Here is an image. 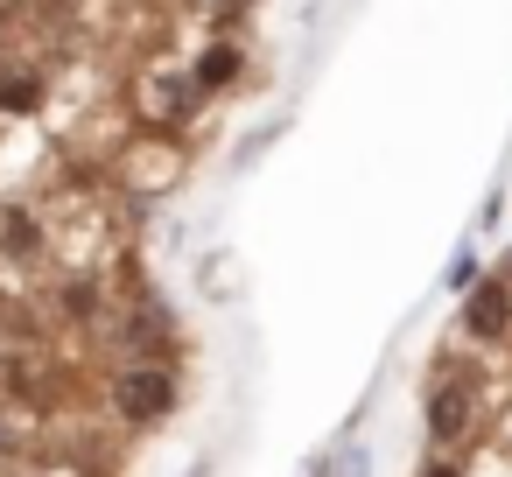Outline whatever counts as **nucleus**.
Instances as JSON below:
<instances>
[{
    "label": "nucleus",
    "mask_w": 512,
    "mask_h": 477,
    "mask_svg": "<svg viewBox=\"0 0 512 477\" xmlns=\"http://www.w3.org/2000/svg\"><path fill=\"white\" fill-rule=\"evenodd\" d=\"M36 246H43V232H36V218H29V211H0V253L29 260Z\"/></svg>",
    "instance_id": "obj_4"
},
{
    "label": "nucleus",
    "mask_w": 512,
    "mask_h": 477,
    "mask_svg": "<svg viewBox=\"0 0 512 477\" xmlns=\"http://www.w3.org/2000/svg\"><path fill=\"white\" fill-rule=\"evenodd\" d=\"M505 323H512V295H505V281L477 288L470 309H463V330H470L477 344H491V337H505Z\"/></svg>",
    "instance_id": "obj_3"
},
{
    "label": "nucleus",
    "mask_w": 512,
    "mask_h": 477,
    "mask_svg": "<svg viewBox=\"0 0 512 477\" xmlns=\"http://www.w3.org/2000/svg\"><path fill=\"white\" fill-rule=\"evenodd\" d=\"M470 281H477V260H470V253H463V260H456V267H449V288H470Z\"/></svg>",
    "instance_id": "obj_8"
},
{
    "label": "nucleus",
    "mask_w": 512,
    "mask_h": 477,
    "mask_svg": "<svg viewBox=\"0 0 512 477\" xmlns=\"http://www.w3.org/2000/svg\"><path fill=\"white\" fill-rule=\"evenodd\" d=\"M57 309L64 316H92V281H64L57 288Z\"/></svg>",
    "instance_id": "obj_7"
},
{
    "label": "nucleus",
    "mask_w": 512,
    "mask_h": 477,
    "mask_svg": "<svg viewBox=\"0 0 512 477\" xmlns=\"http://www.w3.org/2000/svg\"><path fill=\"white\" fill-rule=\"evenodd\" d=\"M421 477H463V470H456V463H428Z\"/></svg>",
    "instance_id": "obj_9"
},
{
    "label": "nucleus",
    "mask_w": 512,
    "mask_h": 477,
    "mask_svg": "<svg viewBox=\"0 0 512 477\" xmlns=\"http://www.w3.org/2000/svg\"><path fill=\"white\" fill-rule=\"evenodd\" d=\"M43 78H0V113H36Z\"/></svg>",
    "instance_id": "obj_5"
},
{
    "label": "nucleus",
    "mask_w": 512,
    "mask_h": 477,
    "mask_svg": "<svg viewBox=\"0 0 512 477\" xmlns=\"http://www.w3.org/2000/svg\"><path fill=\"white\" fill-rule=\"evenodd\" d=\"M470 414H477V386H470V379H442V386L428 393V435H435V442H463Z\"/></svg>",
    "instance_id": "obj_2"
},
{
    "label": "nucleus",
    "mask_w": 512,
    "mask_h": 477,
    "mask_svg": "<svg viewBox=\"0 0 512 477\" xmlns=\"http://www.w3.org/2000/svg\"><path fill=\"white\" fill-rule=\"evenodd\" d=\"M169 407H176V372H169V365H127V372L113 379V414H120V421L148 428V421H162Z\"/></svg>",
    "instance_id": "obj_1"
},
{
    "label": "nucleus",
    "mask_w": 512,
    "mask_h": 477,
    "mask_svg": "<svg viewBox=\"0 0 512 477\" xmlns=\"http://www.w3.org/2000/svg\"><path fill=\"white\" fill-rule=\"evenodd\" d=\"M232 78H239V50H232V43H218V50L197 64V85H232Z\"/></svg>",
    "instance_id": "obj_6"
}]
</instances>
